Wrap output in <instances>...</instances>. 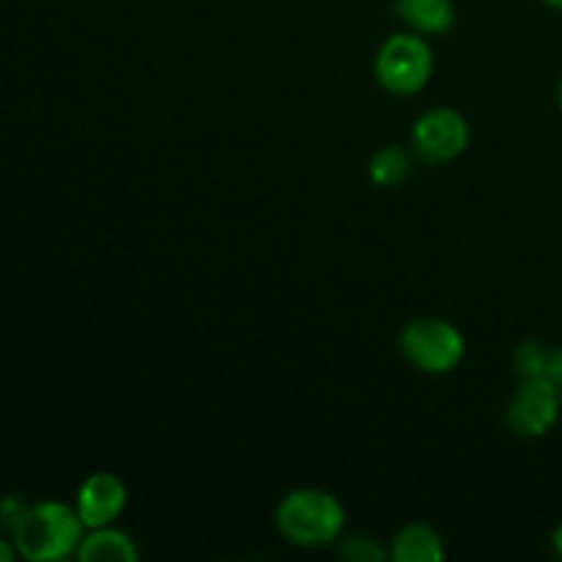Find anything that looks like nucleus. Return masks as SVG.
<instances>
[{
    "instance_id": "ddd939ff",
    "label": "nucleus",
    "mask_w": 562,
    "mask_h": 562,
    "mask_svg": "<svg viewBox=\"0 0 562 562\" xmlns=\"http://www.w3.org/2000/svg\"><path fill=\"white\" fill-rule=\"evenodd\" d=\"M340 552H344V558L357 560V562H379L387 558V552L379 547V541H373V538H366V536L346 538V541L340 543Z\"/></svg>"
},
{
    "instance_id": "2eb2a0df",
    "label": "nucleus",
    "mask_w": 562,
    "mask_h": 562,
    "mask_svg": "<svg viewBox=\"0 0 562 562\" xmlns=\"http://www.w3.org/2000/svg\"><path fill=\"white\" fill-rule=\"evenodd\" d=\"M14 558H20V554H16L14 541H5V538H0V562H11Z\"/></svg>"
},
{
    "instance_id": "f03ea898",
    "label": "nucleus",
    "mask_w": 562,
    "mask_h": 562,
    "mask_svg": "<svg viewBox=\"0 0 562 562\" xmlns=\"http://www.w3.org/2000/svg\"><path fill=\"white\" fill-rule=\"evenodd\" d=\"M278 530L296 547H324L344 530V505L322 488H296L278 505Z\"/></svg>"
},
{
    "instance_id": "423d86ee",
    "label": "nucleus",
    "mask_w": 562,
    "mask_h": 562,
    "mask_svg": "<svg viewBox=\"0 0 562 562\" xmlns=\"http://www.w3.org/2000/svg\"><path fill=\"white\" fill-rule=\"evenodd\" d=\"M470 140V130L459 110L437 108L423 115L412 130V143L415 151L426 162H450L459 157Z\"/></svg>"
},
{
    "instance_id": "f257e3e1",
    "label": "nucleus",
    "mask_w": 562,
    "mask_h": 562,
    "mask_svg": "<svg viewBox=\"0 0 562 562\" xmlns=\"http://www.w3.org/2000/svg\"><path fill=\"white\" fill-rule=\"evenodd\" d=\"M88 527L82 525L77 508L66 503H38L31 505L11 532L16 554L33 562H55L69 554H77Z\"/></svg>"
},
{
    "instance_id": "9d476101",
    "label": "nucleus",
    "mask_w": 562,
    "mask_h": 562,
    "mask_svg": "<svg viewBox=\"0 0 562 562\" xmlns=\"http://www.w3.org/2000/svg\"><path fill=\"white\" fill-rule=\"evenodd\" d=\"M393 560L398 562H439L445 558L442 538L428 525H409L393 543Z\"/></svg>"
},
{
    "instance_id": "0eeeda50",
    "label": "nucleus",
    "mask_w": 562,
    "mask_h": 562,
    "mask_svg": "<svg viewBox=\"0 0 562 562\" xmlns=\"http://www.w3.org/2000/svg\"><path fill=\"white\" fill-rule=\"evenodd\" d=\"M126 486L119 475L110 472H97V475L86 477V483L77 492V514H80L82 525L88 530L93 527H104L113 519H119L121 510L126 508Z\"/></svg>"
},
{
    "instance_id": "39448f33",
    "label": "nucleus",
    "mask_w": 562,
    "mask_h": 562,
    "mask_svg": "<svg viewBox=\"0 0 562 562\" xmlns=\"http://www.w3.org/2000/svg\"><path fill=\"white\" fill-rule=\"evenodd\" d=\"M562 393L558 384L543 379H521L508 406V426L516 437L538 439L558 423Z\"/></svg>"
},
{
    "instance_id": "6e6552de",
    "label": "nucleus",
    "mask_w": 562,
    "mask_h": 562,
    "mask_svg": "<svg viewBox=\"0 0 562 562\" xmlns=\"http://www.w3.org/2000/svg\"><path fill=\"white\" fill-rule=\"evenodd\" d=\"M80 560H119V562H135L140 558L135 541L126 532L115 530V527H93L88 536H82L80 549H77Z\"/></svg>"
},
{
    "instance_id": "dca6fc26",
    "label": "nucleus",
    "mask_w": 562,
    "mask_h": 562,
    "mask_svg": "<svg viewBox=\"0 0 562 562\" xmlns=\"http://www.w3.org/2000/svg\"><path fill=\"white\" fill-rule=\"evenodd\" d=\"M552 543H554V552H558L560 558H562V525L558 527V530H554V538H552Z\"/></svg>"
},
{
    "instance_id": "20e7f679",
    "label": "nucleus",
    "mask_w": 562,
    "mask_h": 562,
    "mask_svg": "<svg viewBox=\"0 0 562 562\" xmlns=\"http://www.w3.org/2000/svg\"><path fill=\"white\" fill-rule=\"evenodd\" d=\"M434 71L431 47L420 36H390L376 55V77L387 91L417 93Z\"/></svg>"
},
{
    "instance_id": "f8f14e48",
    "label": "nucleus",
    "mask_w": 562,
    "mask_h": 562,
    "mask_svg": "<svg viewBox=\"0 0 562 562\" xmlns=\"http://www.w3.org/2000/svg\"><path fill=\"white\" fill-rule=\"evenodd\" d=\"M409 170H412L409 157H406L404 148L398 146L379 148L371 159V176L376 184H384V187L401 184V181L409 176Z\"/></svg>"
},
{
    "instance_id": "6ab92c4d",
    "label": "nucleus",
    "mask_w": 562,
    "mask_h": 562,
    "mask_svg": "<svg viewBox=\"0 0 562 562\" xmlns=\"http://www.w3.org/2000/svg\"><path fill=\"white\" fill-rule=\"evenodd\" d=\"M560 393H562V387H560Z\"/></svg>"
},
{
    "instance_id": "9b49d317",
    "label": "nucleus",
    "mask_w": 562,
    "mask_h": 562,
    "mask_svg": "<svg viewBox=\"0 0 562 562\" xmlns=\"http://www.w3.org/2000/svg\"><path fill=\"white\" fill-rule=\"evenodd\" d=\"M398 14L423 33H445L456 20L453 0H398Z\"/></svg>"
},
{
    "instance_id": "7ed1b4c3",
    "label": "nucleus",
    "mask_w": 562,
    "mask_h": 562,
    "mask_svg": "<svg viewBox=\"0 0 562 562\" xmlns=\"http://www.w3.org/2000/svg\"><path fill=\"white\" fill-rule=\"evenodd\" d=\"M406 360L426 373H448L464 357V338L442 318H417L401 335Z\"/></svg>"
},
{
    "instance_id": "f3484780",
    "label": "nucleus",
    "mask_w": 562,
    "mask_h": 562,
    "mask_svg": "<svg viewBox=\"0 0 562 562\" xmlns=\"http://www.w3.org/2000/svg\"><path fill=\"white\" fill-rule=\"evenodd\" d=\"M549 5H552V9H560L562 11V0H547Z\"/></svg>"
},
{
    "instance_id": "4468645a",
    "label": "nucleus",
    "mask_w": 562,
    "mask_h": 562,
    "mask_svg": "<svg viewBox=\"0 0 562 562\" xmlns=\"http://www.w3.org/2000/svg\"><path fill=\"white\" fill-rule=\"evenodd\" d=\"M27 508H31V505L22 503L20 497H5L3 503H0V530L14 532Z\"/></svg>"
},
{
    "instance_id": "1a4fd4ad",
    "label": "nucleus",
    "mask_w": 562,
    "mask_h": 562,
    "mask_svg": "<svg viewBox=\"0 0 562 562\" xmlns=\"http://www.w3.org/2000/svg\"><path fill=\"white\" fill-rule=\"evenodd\" d=\"M514 368L521 379H543L562 387V349L527 340L516 349Z\"/></svg>"
},
{
    "instance_id": "a211bd4d",
    "label": "nucleus",
    "mask_w": 562,
    "mask_h": 562,
    "mask_svg": "<svg viewBox=\"0 0 562 562\" xmlns=\"http://www.w3.org/2000/svg\"><path fill=\"white\" fill-rule=\"evenodd\" d=\"M558 102H560V110H562V80H560V88H558Z\"/></svg>"
}]
</instances>
